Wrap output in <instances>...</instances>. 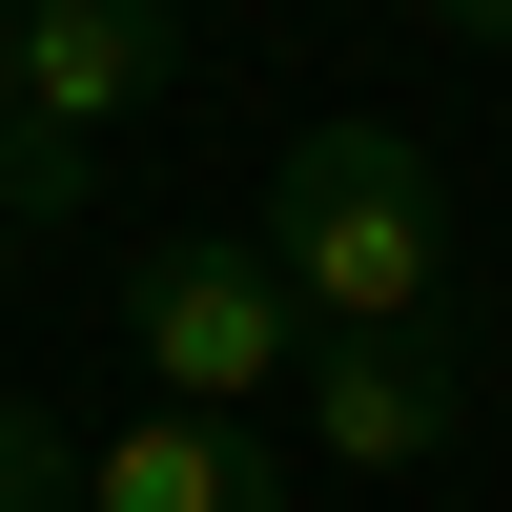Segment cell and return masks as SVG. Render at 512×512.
I'll use <instances>...</instances> for the list:
<instances>
[{"label":"cell","instance_id":"6","mask_svg":"<svg viewBox=\"0 0 512 512\" xmlns=\"http://www.w3.org/2000/svg\"><path fill=\"white\" fill-rule=\"evenodd\" d=\"M0 512H82V431L41 390H0Z\"/></svg>","mask_w":512,"mask_h":512},{"label":"cell","instance_id":"5","mask_svg":"<svg viewBox=\"0 0 512 512\" xmlns=\"http://www.w3.org/2000/svg\"><path fill=\"white\" fill-rule=\"evenodd\" d=\"M82 512H308V472L267 431H226V410H123L82 451Z\"/></svg>","mask_w":512,"mask_h":512},{"label":"cell","instance_id":"7","mask_svg":"<svg viewBox=\"0 0 512 512\" xmlns=\"http://www.w3.org/2000/svg\"><path fill=\"white\" fill-rule=\"evenodd\" d=\"M410 21H451V41H512V0H410Z\"/></svg>","mask_w":512,"mask_h":512},{"label":"cell","instance_id":"1","mask_svg":"<svg viewBox=\"0 0 512 512\" xmlns=\"http://www.w3.org/2000/svg\"><path fill=\"white\" fill-rule=\"evenodd\" d=\"M246 246L308 308V349H472V226H451V164L410 123H308L267 164Z\"/></svg>","mask_w":512,"mask_h":512},{"label":"cell","instance_id":"2","mask_svg":"<svg viewBox=\"0 0 512 512\" xmlns=\"http://www.w3.org/2000/svg\"><path fill=\"white\" fill-rule=\"evenodd\" d=\"M164 0H21V123H0V226H82V185H103V144L164 103Z\"/></svg>","mask_w":512,"mask_h":512},{"label":"cell","instance_id":"3","mask_svg":"<svg viewBox=\"0 0 512 512\" xmlns=\"http://www.w3.org/2000/svg\"><path fill=\"white\" fill-rule=\"evenodd\" d=\"M123 349H144V410H226V431H246V410L308 369V308L267 287V246H144Z\"/></svg>","mask_w":512,"mask_h":512},{"label":"cell","instance_id":"9","mask_svg":"<svg viewBox=\"0 0 512 512\" xmlns=\"http://www.w3.org/2000/svg\"><path fill=\"white\" fill-rule=\"evenodd\" d=\"M0 287H21V226H0Z\"/></svg>","mask_w":512,"mask_h":512},{"label":"cell","instance_id":"8","mask_svg":"<svg viewBox=\"0 0 512 512\" xmlns=\"http://www.w3.org/2000/svg\"><path fill=\"white\" fill-rule=\"evenodd\" d=\"M0 123H21V0H0Z\"/></svg>","mask_w":512,"mask_h":512},{"label":"cell","instance_id":"4","mask_svg":"<svg viewBox=\"0 0 512 512\" xmlns=\"http://www.w3.org/2000/svg\"><path fill=\"white\" fill-rule=\"evenodd\" d=\"M287 390H308L328 472H431V451L472 431V349H308Z\"/></svg>","mask_w":512,"mask_h":512}]
</instances>
